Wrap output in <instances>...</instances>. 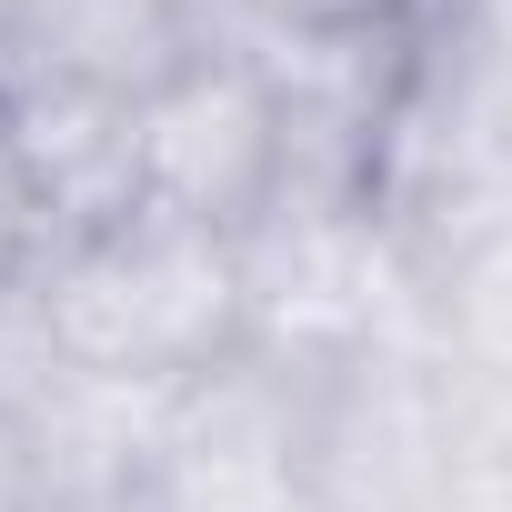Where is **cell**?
Instances as JSON below:
<instances>
[{
    "instance_id": "5b68a950",
    "label": "cell",
    "mask_w": 512,
    "mask_h": 512,
    "mask_svg": "<svg viewBox=\"0 0 512 512\" xmlns=\"http://www.w3.org/2000/svg\"><path fill=\"white\" fill-rule=\"evenodd\" d=\"M211 41L181 0H0V91L71 81L111 101H151L171 71H191Z\"/></svg>"
},
{
    "instance_id": "277c9868",
    "label": "cell",
    "mask_w": 512,
    "mask_h": 512,
    "mask_svg": "<svg viewBox=\"0 0 512 512\" xmlns=\"http://www.w3.org/2000/svg\"><path fill=\"white\" fill-rule=\"evenodd\" d=\"M181 392L71 372L21 412V462H31V512H151L161 472V422Z\"/></svg>"
},
{
    "instance_id": "7a4b0ae2",
    "label": "cell",
    "mask_w": 512,
    "mask_h": 512,
    "mask_svg": "<svg viewBox=\"0 0 512 512\" xmlns=\"http://www.w3.org/2000/svg\"><path fill=\"white\" fill-rule=\"evenodd\" d=\"M312 462H322V382L272 352H231L171 402L151 512H322Z\"/></svg>"
},
{
    "instance_id": "6da1fadb",
    "label": "cell",
    "mask_w": 512,
    "mask_h": 512,
    "mask_svg": "<svg viewBox=\"0 0 512 512\" xmlns=\"http://www.w3.org/2000/svg\"><path fill=\"white\" fill-rule=\"evenodd\" d=\"M41 312L71 372L191 392L231 352H251V292H241V241L201 221L131 211L61 262H41Z\"/></svg>"
},
{
    "instance_id": "3957f363",
    "label": "cell",
    "mask_w": 512,
    "mask_h": 512,
    "mask_svg": "<svg viewBox=\"0 0 512 512\" xmlns=\"http://www.w3.org/2000/svg\"><path fill=\"white\" fill-rule=\"evenodd\" d=\"M131 161H141V211L201 221V231H251L282 191V121L272 81L251 51H201L131 111Z\"/></svg>"
},
{
    "instance_id": "8992f818",
    "label": "cell",
    "mask_w": 512,
    "mask_h": 512,
    "mask_svg": "<svg viewBox=\"0 0 512 512\" xmlns=\"http://www.w3.org/2000/svg\"><path fill=\"white\" fill-rule=\"evenodd\" d=\"M51 382H61V342H51V312H41V272H11L0 282V412L21 422Z\"/></svg>"
},
{
    "instance_id": "52a82bcc",
    "label": "cell",
    "mask_w": 512,
    "mask_h": 512,
    "mask_svg": "<svg viewBox=\"0 0 512 512\" xmlns=\"http://www.w3.org/2000/svg\"><path fill=\"white\" fill-rule=\"evenodd\" d=\"M412 11H432V0H272V31H382Z\"/></svg>"
},
{
    "instance_id": "ba28073f",
    "label": "cell",
    "mask_w": 512,
    "mask_h": 512,
    "mask_svg": "<svg viewBox=\"0 0 512 512\" xmlns=\"http://www.w3.org/2000/svg\"><path fill=\"white\" fill-rule=\"evenodd\" d=\"M0 512H31V462H21V422L0 412Z\"/></svg>"
}]
</instances>
